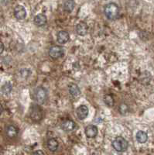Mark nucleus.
Returning <instances> with one entry per match:
<instances>
[{"instance_id":"obj_7","label":"nucleus","mask_w":154,"mask_h":155,"mask_svg":"<svg viewBox=\"0 0 154 155\" xmlns=\"http://www.w3.org/2000/svg\"><path fill=\"white\" fill-rule=\"evenodd\" d=\"M88 113H89L88 108V106H86L85 105H81V106H79L77 109V110H76V114H77V118L81 120H84V119L87 118Z\"/></svg>"},{"instance_id":"obj_11","label":"nucleus","mask_w":154,"mask_h":155,"mask_svg":"<svg viewBox=\"0 0 154 155\" xmlns=\"http://www.w3.org/2000/svg\"><path fill=\"white\" fill-rule=\"evenodd\" d=\"M76 127V124L73 120H66L61 124V129L66 132H70L74 130Z\"/></svg>"},{"instance_id":"obj_22","label":"nucleus","mask_w":154,"mask_h":155,"mask_svg":"<svg viewBox=\"0 0 154 155\" xmlns=\"http://www.w3.org/2000/svg\"><path fill=\"white\" fill-rule=\"evenodd\" d=\"M4 49H5V47H4L3 43L0 41V54H2V52L4 51Z\"/></svg>"},{"instance_id":"obj_14","label":"nucleus","mask_w":154,"mask_h":155,"mask_svg":"<svg viewBox=\"0 0 154 155\" xmlns=\"http://www.w3.org/2000/svg\"><path fill=\"white\" fill-rule=\"evenodd\" d=\"M59 143L54 138H51L48 141V147L51 152H55L58 149Z\"/></svg>"},{"instance_id":"obj_15","label":"nucleus","mask_w":154,"mask_h":155,"mask_svg":"<svg viewBox=\"0 0 154 155\" xmlns=\"http://www.w3.org/2000/svg\"><path fill=\"white\" fill-rule=\"evenodd\" d=\"M69 93L74 97H77L81 95V90L76 84H70L69 85Z\"/></svg>"},{"instance_id":"obj_2","label":"nucleus","mask_w":154,"mask_h":155,"mask_svg":"<svg viewBox=\"0 0 154 155\" xmlns=\"http://www.w3.org/2000/svg\"><path fill=\"white\" fill-rule=\"evenodd\" d=\"M112 147L118 152H124L128 149L129 143L124 137H118L112 141Z\"/></svg>"},{"instance_id":"obj_5","label":"nucleus","mask_w":154,"mask_h":155,"mask_svg":"<svg viewBox=\"0 0 154 155\" xmlns=\"http://www.w3.org/2000/svg\"><path fill=\"white\" fill-rule=\"evenodd\" d=\"M64 48L61 46H57V45L52 46L49 50V55L51 56V58H54V59L61 58L64 55Z\"/></svg>"},{"instance_id":"obj_20","label":"nucleus","mask_w":154,"mask_h":155,"mask_svg":"<svg viewBox=\"0 0 154 155\" xmlns=\"http://www.w3.org/2000/svg\"><path fill=\"white\" fill-rule=\"evenodd\" d=\"M129 111V107L127 104L126 103H122V104L119 105V112L120 113V114L122 115H126V113H128Z\"/></svg>"},{"instance_id":"obj_19","label":"nucleus","mask_w":154,"mask_h":155,"mask_svg":"<svg viewBox=\"0 0 154 155\" xmlns=\"http://www.w3.org/2000/svg\"><path fill=\"white\" fill-rule=\"evenodd\" d=\"M104 102L109 107H112L114 106V99L111 95H105L104 96Z\"/></svg>"},{"instance_id":"obj_18","label":"nucleus","mask_w":154,"mask_h":155,"mask_svg":"<svg viewBox=\"0 0 154 155\" xmlns=\"http://www.w3.org/2000/svg\"><path fill=\"white\" fill-rule=\"evenodd\" d=\"M12 84H11L9 81L5 82V84L2 86V92H3L5 95H9V94H10V92H12Z\"/></svg>"},{"instance_id":"obj_1","label":"nucleus","mask_w":154,"mask_h":155,"mask_svg":"<svg viewBox=\"0 0 154 155\" xmlns=\"http://www.w3.org/2000/svg\"><path fill=\"white\" fill-rule=\"evenodd\" d=\"M104 12L105 15L109 19H116L119 17V7L117 4L114 2H110L107 4L104 9Z\"/></svg>"},{"instance_id":"obj_3","label":"nucleus","mask_w":154,"mask_h":155,"mask_svg":"<svg viewBox=\"0 0 154 155\" xmlns=\"http://www.w3.org/2000/svg\"><path fill=\"white\" fill-rule=\"evenodd\" d=\"M42 109L38 105L33 104L30 107V118L34 122H39L42 120Z\"/></svg>"},{"instance_id":"obj_4","label":"nucleus","mask_w":154,"mask_h":155,"mask_svg":"<svg viewBox=\"0 0 154 155\" xmlns=\"http://www.w3.org/2000/svg\"><path fill=\"white\" fill-rule=\"evenodd\" d=\"M35 99L39 104H44L48 98V91L44 87H38L35 91Z\"/></svg>"},{"instance_id":"obj_12","label":"nucleus","mask_w":154,"mask_h":155,"mask_svg":"<svg viewBox=\"0 0 154 155\" xmlns=\"http://www.w3.org/2000/svg\"><path fill=\"white\" fill-rule=\"evenodd\" d=\"M34 23L37 27H43L48 22V19L47 16L44 14H38L34 17V20H33Z\"/></svg>"},{"instance_id":"obj_13","label":"nucleus","mask_w":154,"mask_h":155,"mask_svg":"<svg viewBox=\"0 0 154 155\" xmlns=\"http://www.w3.org/2000/svg\"><path fill=\"white\" fill-rule=\"evenodd\" d=\"M5 133H6V135H7L8 137L15 138L16 137H17L19 131H18V129L15 126L9 125L8 126L6 130H5Z\"/></svg>"},{"instance_id":"obj_21","label":"nucleus","mask_w":154,"mask_h":155,"mask_svg":"<svg viewBox=\"0 0 154 155\" xmlns=\"http://www.w3.org/2000/svg\"><path fill=\"white\" fill-rule=\"evenodd\" d=\"M30 74H31V71L30 70H28L27 68H24V69H22L20 71V74L23 78H27L28 77H30Z\"/></svg>"},{"instance_id":"obj_9","label":"nucleus","mask_w":154,"mask_h":155,"mask_svg":"<svg viewBox=\"0 0 154 155\" xmlns=\"http://www.w3.org/2000/svg\"><path fill=\"white\" fill-rule=\"evenodd\" d=\"M88 27L84 22H80L75 26V31L77 34L80 36H84L88 33Z\"/></svg>"},{"instance_id":"obj_24","label":"nucleus","mask_w":154,"mask_h":155,"mask_svg":"<svg viewBox=\"0 0 154 155\" xmlns=\"http://www.w3.org/2000/svg\"><path fill=\"white\" fill-rule=\"evenodd\" d=\"M2 111H3V107H2V104H1V103H0V115L2 114Z\"/></svg>"},{"instance_id":"obj_10","label":"nucleus","mask_w":154,"mask_h":155,"mask_svg":"<svg viewBox=\"0 0 154 155\" xmlns=\"http://www.w3.org/2000/svg\"><path fill=\"white\" fill-rule=\"evenodd\" d=\"M70 40V35L67 31H60L57 34V41L60 44H66Z\"/></svg>"},{"instance_id":"obj_8","label":"nucleus","mask_w":154,"mask_h":155,"mask_svg":"<svg viewBox=\"0 0 154 155\" xmlns=\"http://www.w3.org/2000/svg\"><path fill=\"white\" fill-rule=\"evenodd\" d=\"M84 134L88 138H95L98 135V128L94 125L88 126L84 129Z\"/></svg>"},{"instance_id":"obj_17","label":"nucleus","mask_w":154,"mask_h":155,"mask_svg":"<svg viewBox=\"0 0 154 155\" xmlns=\"http://www.w3.org/2000/svg\"><path fill=\"white\" fill-rule=\"evenodd\" d=\"M136 137V140L139 143H146L147 141V140H148V135H147L146 133L144 132V131L140 130L137 132Z\"/></svg>"},{"instance_id":"obj_23","label":"nucleus","mask_w":154,"mask_h":155,"mask_svg":"<svg viewBox=\"0 0 154 155\" xmlns=\"http://www.w3.org/2000/svg\"><path fill=\"white\" fill-rule=\"evenodd\" d=\"M33 154H44V153L41 150H37V151L33 152Z\"/></svg>"},{"instance_id":"obj_6","label":"nucleus","mask_w":154,"mask_h":155,"mask_svg":"<svg viewBox=\"0 0 154 155\" xmlns=\"http://www.w3.org/2000/svg\"><path fill=\"white\" fill-rule=\"evenodd\" d=\"M14 16L18 20H23L26 16V11L24 6L21 5H16L14 9Z\"/></svg>"},{"instance_id":"obj_16","label":"nucleus","mask_w":154,"mask_h":155,"mask_svg":"<svg viewBox=\"0 0 154 155\" xmlns=\"http://www.w3.org/2000/svg\"><path fill=\"white\" fill-rule=\"evenodd\" d=\"M74 7H75L74 0H66L64 3V9L67 12H72Z\"/></svg>"}]
</instances>
